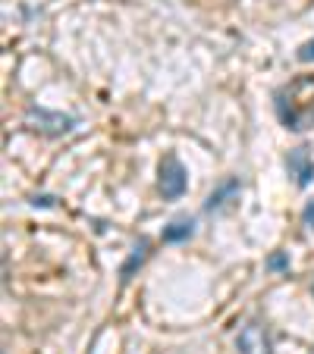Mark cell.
<instances>
[{
  "instance_id": "obj_1",
  "label": "cell",
  "mask_w": 314,
  "mask_h": 354,
  "mask_svg": "<svg viewBox=\"0 0 314 354\" xmlns=\"http://www.w3.org/2000/svg\"><path fill=\"white\" fill-rule=\"evenodd\" d=\"M277 116L286 129L305 132L314 126V75H299L277 91Z\"/></svg>"
},
{
  "instance_id": "obj_2",
  "label": "cell",
  "mask_w": 314,
  "mask_h": 354,
  "mask_svg": "<svg viewBox=\"0 0 314 354\" xmlns=\"http://www.w3.org/2000/svg\"><path fill=\"white\" fill-rule=\"evenodd\" d=\"M189 188V173L182 167V160L176 154H167L161 160V169H157V192L164 194V201H176L182 198Z\"/></svg>"
},
{
  "instance_id": "obj_3",
  "label": "cell",
  "mask_w": 314,
  "mask_h": 354,
  "mask_svg": "<svg viewBox=\"0 0 314 354\" xmlns=\"http://www.w3.org/2000/svg\"><path fill=\"white\" fill-rule=\"evenodd\" d=\"M236 348L239 354H274V342H270L268 326L261 320H248L236 335Z\"/></svg>"
},
{
  "instance_id": "obj_4",
  "label": "cell",
  "mask_w": 314,
  "mask_h": 354,
  "mask_svg": "<svg viewBox=\"0 0 314 354\" xmlns=\"http://www.w3.org/2000/svg\"><path fill=\"white\" fill-rule=\"evenodd\" d=\"M26 122L32 129H38V132H44V135H67V132H73V126H76L73 116L47 113V110H35V107L26 113Z\"/></svg>"
},
{
  "instance_id": "obj_5",
  "label": "cell",
  "mask_w": 314,
  "mask_h": 354,
  "mask_svg": "<svg viewBox=\"0 0 314 354\" xmlns=\"http://www.w3.org/2000/svg\"><path fill=\"white\" fill-rule=\"evenodd\" d=\"M286 167H289V173L295 176V182H299V188L311 185V179H314V160H311V157H308V151H305V147H295L293 154H289Z\"/></svg>"
},
{
  "instance_id": "obj_6",
  "label": "cell",
  "mask_w": 314,
  "mask_h": 354,
  "mask_svg": "<svg viewBox=\"0 0 314 354\" xmlns=\"http://www.w3.org/2000/svg\"><path fill=\"white\" fill-rule=\"evenodd\" d=\"M236 192H239V179H227L214 194H211V198H207L204 210H211V214H214V210H220L223 204H229V198H233Z\"/></svg>"
},
{
  "instance_id": "obj_7",
  "label": "cell",
  "mask_w": 314,
  "mask_h": 354,
  "mask_svg": "<svg viewBox=\"0 0 314 354\" xmlns=\"http://www.w3.org/2000/svg\"><path fill=\"white\" fill-rule=\"evenodd\" d=\"M145 257H148V241H139V248L132 251V257H129V261L123 263L120 279H123V282L132 279V270H135V267H141V263H145Z\"/></svg>"
},
{
  "instance_id": "obj_8",
  "label": "cell",
  "mask_w": 314,
  "mask_h": 354,
  "mask_svg": "<svg viewBox=\"0 0 314 354\" xmlns=\"http://www.w3.org/2000/svg\"><path fill=\"white\" fill-rule=\"evenodd\" d=\"M192 232H195L192 220H176V223H170V226L164 229V241H182V239H189Z\"/></svg>"
},
{
  "instance_id": "obj_9",
  "label": "cell",
  "mask_w": 314,
  "mask_h": 354,
  "mask_svg": "<svg viewBox=\"0 0 314 354\" xmlns=\"http://www.w3.org/2000/svg\"><path fill=\"white\" fill-rule=\"evenodd\" d=\"M299 60H314V41H311V44H305V47L299 50Z\"/></svg>"
},
{
  "instance_id": "obj_10",
  "label": "cell",
  "mask_w": 314,
  "mask_h": 354,
  "mask_svg": "<svg viewBox=\"0 0 314 354\" xmlns=\"http://www.w3.org/2000/svg\"><path fill=\"white\" fill-rule=\"evenodd\" d=\"M311 292H314V282H311Z\"/></svg>"
}]
</instances>
